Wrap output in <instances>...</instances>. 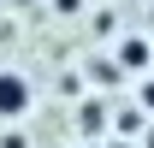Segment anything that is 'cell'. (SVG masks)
Listing matches in <instances>:
<instances>
[{"label": "cell", "instance_id": "1", "mask_svg": "<svg viewBox=\"0 0 154 148\" xmlns=\"http://www.w3.org/2000/svg\"><path fill=\"white\" fill-rule=\"evenodd\" d=\"M30 107H36V83L18 65H0V125H24Z\"/></svg>", "mask_w": 154, "mask_h": 148}, {"label": "cell", "instance_id": "2", "mask_svg": "<svg viewBox=\"0 0 154 148\" xmlns=\"http://www.w3.org/2000/svg\"><path fill=\"white\" fill-rule=\"evenodd\" d=\"M113 65H119V71H131V77L154 71V42L142 36V30H131V36H119V42H113Z\"/></svg>", "mask_w": 154, "mask_h": 148}, {"label": "cell", "instance_id": "3", "mask_svg": "<svg viewBox=\"0 0 154 148\" xmlns=\"http://www.w3.org/2000/svg\"><path fill=\"white\" fill-rule=\"evenodd\" d=\"M77 136H83V142H101V136H107V101H101V95L77 101Z\"/></svg>", "mask_w": 154, "mask_h": 148}, {"label": "cell", "instance_id": "4", "mask_svg": "<svg viewBox=\"0 0 154 148\" xmlns=\"http://www.w3.org/2000/svg\"><path fill=\"white\" fill-rule=\"evenodd\" d=\"M83 77H89V83H101V89H113L125 71L113 65V54H101V59H89V65H83Z\"/></svg>", "mask_w": 154, "mask_h": 148}, {"label": "cell", "instance_id": "5", "mask_svg": "<svg viewBox=\"0 0 154 148\" xmlns=\"http://www.w3.org/2000/svg\"><path fill=\"white\" fill-rule=\"evenodd\" d=\"M136 107L154 119V71H142V83H136Z\"/></svg>", "mask_w": 154, "mask_h": 148}, {"label": "cell", "instance_id": "6", "mask_svg": "<svg viewBox=\"0 0 154 148\" xmlns=\"http://www.w3.org/2000/svg\"><path fill=\"white\" fill-rule=\"evenodd\" d=\"M83 6H89V0H48V12H54V18H77Z\"/></svg>", "mask_w": 154, "mask_h": 148}, {"label": "cell", "instance_id": "7", "mask_svg": "<svg viewBox=\"0 0 154 148\" xmlns=\"http://www.w3.org/2000/svg\"><path fill=\"white\" fill-rule=\"evenodd\" d=\"M0 148H30V142H24V136H18L12 125H0Z\"/></svg>", "mask_w": 154, "mask_h": 148}, {"label": "cell", "instance_id": "8", "mask_svg": "<svg viewBox=\"0 0 154 148\" xmlns=\"http://www.w3.org/2000/svg\"><path fill=\"white\" fill-rule=\"evenodd\" d=\"M101 148H136V136H101Z\"/></svg>", "mask_w": 154, "mask_h": 148}, {"label": "cell", "instance_id": "9", "mask_svg": "<svg viewBox=\"0 0 154 148\" xmlns=\"http://www.w3.org/2000/svg\"><path fill=\"white\" fill-rule=\"evenodd\" d=\"M71 148H89V142H71Z\"/></svg>", "mask_w": 154, "mask_h": 148}, {"label": "cell", "instance_id": "10", "mask_svg": "<svg viewBox=\"0 0 154 148\" xmlns=\"http://www.w3.org/2000/svg\"><path fill=\"white\" fill-rule=\"evenodd\" d=\"M148 24H154V12H148Z\"/></svg>", "mask_w": 154, "mask_h": 148}]
</instances>
